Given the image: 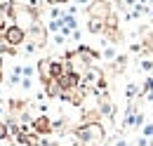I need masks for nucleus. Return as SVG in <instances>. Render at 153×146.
<instances>
[{"label": "nucleus", "mask_w": 153, "mask_h": 146, "mask_svg": "<svg viewBox=\"0 0 153 146\" xmlns=\"http://www.w3.org/2000/svg\"><path fill=\"white\" fill-rule=\"evenodd\" d=\"M144 134H153V125H146V127H144Z\"/></svg>", "instance_id": "nucleus-9"}, {"label": "nucleus", "mask_w": 153, "mask_h": 146, "mask_svg": "<svg viewBox=\"0 0 153 146\" xmlns=\"http://www.w3.org/2000/svg\"><path fill=\"white\" fill-rule=\"evenodd\" d=\"M78 137H80V142L85 146H97L99 142H104V137H106V132H104V127L99 125V123H85L82 127L78 130Z\"/></svg>", "instance_id": "nucleus-1"}, {"label": "nucleus", "mask_w": 153, "mask_h": 146, "mask_svg": "<svg viewBox=\"0 0 153 146\" xmlns=\"http://www.w3.org/2000/svg\"><path fill=\"white\" fill-rule=\"evenodd\" d=\"M5 137H7V125L0 123V139H5Z\"/></svg>", "instance_id": "nucleus-8"}, {"label": "nucleus", "mask_w": 153, "mask_h": 146, "mask_svg": "<svg viewBox=\"0 0 153 146\" xmlns=\"http://www.w3.org/2000/svg\"><path fill=\"white\" fill-rule=\"evenodd\" d=\"M5 40H7L10 47H17V45H21L26 40V31L21 26H7L5 28Z\"/></svg>", "instance_id": "nucleus-3"}, {"label": "nucleus", "mask_w": 153, "mask_h": 146, "mask_svg": "<svg viewBox=\"0 0 153 146\" xmlns=\"http://www.w3.org/2000/svg\"><path fill=\"white\" fill-rule=\"evenodd\" d=\"M90 33H101L104 31V19H94V17H90Z\"/></svg>", "instance_id": "nucleus-5"}, {"label": "nucleus", "mask_w": 153, "mask_h": 146, "mask_svg": "<svg viewBox=\"0 0 153 146\" xmlns=\"http://www.w3.org/2000/svg\"><path fill=\"white\" fill-rule=\"evenodd\" d=\"M0 10L10 12V10H12V0H0Z\"/></svg>", "instance_id": "nucleus-7"}, {"label": "nucleus", "mask_w": 153, "mask_h": 146, "mask_svg": "<svg viewBox=\"0 0 153 146\" xmlns=\"http://www.w3.org/2000/svg\"><path fill=\"white\" fill-rule=\"evenodd\" d=\"M64 75V64L61 61H52L50 66V78H61Z\"/></svg>", "instance_id": "nucleus-6"}, {"label": "nucleus", "mask_w": 153, "mask_h": 146, "mask_svg": "<svg viewBox=\"0 0 153 146\" xmlns=\"http://www.w3.org/2000/svg\"><path fill=\"white\" fill-rule=\"evenodd\" d=\"M47 2H50V5H64L66 0H47Z\"/></svg>", "instance_id": "nucleus-10"}, {"label": "nucleus", "mask_w": 153, "mask_h": 146, "mask_svg": "<svg viewBox=\"0 0 153 146\" xmlns=\"http://www.w3.org/2000/svg\"><path fill=\"white\" fill-rule=\"evenodd\" d=\"M87 14L94 19H106L111 17V7H108V2L106 0H94V2H90V7H87Z\"/></svg>", "instance_id": "nucleus-2"}, {"label": "nucleus", "mask_w": 153, "mask_h": 146, "mask_svg": "<svg viewBox=\"0 0 153 146\" xmlns=\"http://www.w3.org/2000/svg\"><path fill=\"white\" fill-rule=\"evenodd\" d=\"M78 2H80V5H85V2H90V0H78Z\"/></svg>", "instance_id": "nucleus-11"}, {"label": "nucleus", "mask_w": 153, "mask_h": 146, "mask_svg": "<svg viewBox=\"0 0 153 146\" xmlns=\"http://www.w3.org/2000/svg\"><path fill=\"white\" fill-rule=\"evenodd\" d=\"M33 127L38 130V132H45V134H47V132L52 130V123H50V118H45V115H42V118L36 120V125H33Z\"/></svg>", "instance_id": "nucleus-4"}]
</instances>
